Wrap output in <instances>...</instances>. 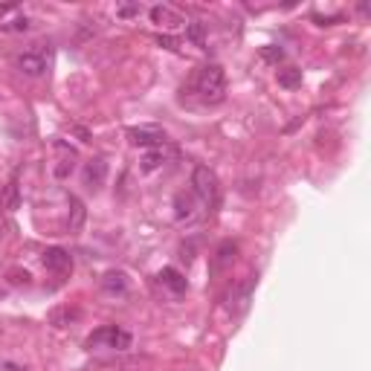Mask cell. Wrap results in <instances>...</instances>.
Masks as SVG:
<instances>
[{
    "label": "cell",
    "instance_id": "d6986e66",
    "mask_svg": "<svg viewBox=\"0 0 371 371\" xmlns=\"http://www.w3.org/2000/svg\"><path fill=\"white\" fill-rule=\"evenodd\" d=\"M67 201H70V215H73V218H70V229H79V227L84 224V203L79 201L76 194H70Z\"/></svg>",
    "mask_w": 371,
    "mask_h": 371
},
{
    "label": "cell",
    "instance_id": "ffe728a7",
    "mask_svg": "<svg viewBox=\"0 0 371 371\" xmlns=\"http://www.w3.org/2000/svg\"><path fill=\"white\" fill-rule=\"evenodd\" d=\"M186 38H189L194 46H206V27H203L201 20L186 23Z\"/></svg>",
    "mask_w": 371,
    "mask_h": 371
},
{
    "label": "cell",
    "instance_id": "8fae6325",
    "mask_svg": "<svg viewBox=\"0 0 371 371\" xmlns=\"http://www.w3.org/2000/svg\"><path fill=\"white\" fill-rule=\"evenodd\" d=\"M41 261H44V267L49 270V273H56V276H64L73 270V258H70L67 250H61V246H49Z\"/></svg>",
    "mask_w": 371,
    "mask_h": 371
},
{
    "label": "cell",
    "instance_id": "ba28073f",
    "mask_svg": "<svg viewBox=\"0 0 371 371\" xmlns=\"http://www.w3.org/2000/svg\"><path fill=\"white\" fill-rule=\"evenodd\" d=\"M56 154H58V160L53 165V175H56V180H67L73 175V168H76L79 154H76V148L67 145L64 139H56Z\"/></svg>",
    "mask_w": 371,
    "mask_h": 371
},
{
    "label": "cell",
    "instance_id": "44dd1931",
    "mask_svg": "<svg viewBox=\"0 0 371 371\" xmlns=\"http://www.w3.org/2000/svg\"><path fill=\"white\" fill-rule=\"evenodd\" d=\"M142 12H145V9H142L139 4H119V6L113 9L116 18H125V20H128V18H139Z\"/></svg>",
    "mask_w": 371,
    "mask_h": 371
},
{
    "label": "cell",
    "instance_id": "e0dca14e",
    "mask_svg": "<svg viewBox=\"0 0 371 371\" xmlns=\"http://www.w3.org/2000/svg\"><path fill=\"white\" fill-rule=\"evenodd\" d=\"M27 30H32V18L30 15H15V18H9V20H0V32H27Z\"/></svg>",
    "mask_w": 371,
    "mask_h": 371
},
{
    "label": "cell",
    "instance_id": "5bb4252c",
    "mask_svg": "<svg viewBox=\"0 0 371 371\" xmlns=\"http://www.w3.org/2000/svg\"><path fill=\"white\" fill-rule=\"evenodd\" d=\"M160 284L165 287V290H171V296H183L186 290H189V282H186V276L183 273H177L175 267H165V270H160Z\"/></svg>",
    "mask_w": 371,
    "mask_h": 371
},
{
    "label": "cell",
    "instance_id": "7c38bea8",
    "mask_svg": "<svg viewBox=\"0 0 371 371\" xmlns=\"http://www.w3.org/2000/svg\"><path fill=\"white\" fill-rule=\"evenodd\" d=\"M171 157H175V151H171V148H165V145L148 148V151L139 157V171H142V175H151V171L163 168L165 160H171Z\"/></svg>",
    "mask_w": 371,
    "mask_h": 371
},
{
    "label": "cell",
    "instance_id": "9a60e30c",
    "mask_svg": "<svg viewBox=\"0 0 371 371\" xmlns=\"http://www.w3.org/2000/svg\"><path fill=\"white\" fill-rule=\"evenodd\" d=\"M102 290L111 296H125L128 293V276L122 270H108L102 276Z\"/></svg>",
    "mask_w": 371,
    "mask_h": 371
},
{
    "label": "cell",
    "instance_id": "2e32d148",
    "mask_svg": "<svg viewBox=\"0 0 371 371\" xmlns=\"http://www.w3.org/2000/svg\"><path fill=\"white\" fill-rule=\"evenodd\" d=\"M0 206H4L6 212H15L20 206V183H18V177H12L6 183V191H4V197H0Z\"/></svg>",
    "mask_w": 371,
    "mask_h": 371
},
{
    "label": "cell",
    "instance_id": "ac0fdd59",
    "mask_svg": "<svg viewBox=\"0 0 371 371\" xmlns=\"http://www.w3.org/2000/svg\"><path fill=\"white\" fill-rule=\"evenodd\" d=\"M279 84H282L284 90L302 87V70H299V67H284V70H279Z\"/></svg>",
    "mask_w": 371,
    "mask_h": 371
},
{
    "label": "cell",
    "instance_id": "4fadbf2b",
    "mask_svg": "<svg viewBox=\"0 0 371 371\" xmlns=\"http://www.w3.org/2000/svg\"><path fill=\"white\" fill-rule=\"evenodd\" d=\"M235 256H238V244L235 241H224L215 250V256H212V273H224V270H229L235 264Z\"/></svg>",
    "mask_w": 371,
    "mask_h": 371
},
{
    "label": "cell",
    "instance_id": "6da1fadb",
    "mask_svg": "<svg viewBox=\"0 0 371 371\" xmlns=\"http://www.w3.org/2000/svg\"><path fill=\"white\" fill-rule=\"evenodd\" d=\"M191 93L197 96L201 105H220L227 99V76H224V67L220 64H203L194 70L191 76Z\"/></svg>",
    "mask_w": 371,
    "mask_h": 371
},
{
    "label": "cell",
    "instance_id": "52a82bcc",
    "mask_svg": "<svg viewBox=\"0 0 371 371\" xmlns=\"http://www.w3.org/2000/svg\"><path fill=\"white\" fill-rule=\"evenodd\" d=\"M128 142L134 148H157V145H165V131L157 128V125H142V128H128Z\"/></svg>",
    "mask_w": 371,
    "mask_h": 371
},
{
    "label": "cell",
    "instance_id": "7a4b0ae2",
    "mask_svg": "<svg viewBox=\"0 0 371 371\" xmlns=\"http://www.w3.org/2000/svg\"><path fill=\"white\" fill-rule=\"evenodd\" d=\"M131 345H134V337L119 325H102L84 339L87 351H128Z\"/></svg>",
    "mask_w": 371,
    "mask_h": 371
},
{
    "label": "cell",
    "instance_id": "3957f363",
    "mask_svg": "<svg viewBox=\"0 0 371 371\" xmlns=\"http://www.w3.org/2000/svg\"><path fill=\"white\" fill-rule=\"evenodd\" d=\"M191 194L197 197V201H201V206H203L206 212L215 209L218 194H220V186H218V175H215L209 165H197V168L191 171Z\"/></svg>",
    "mask_w": 371,
    "mask_h": 371
},
{
    "label": "cell",
    "instance_id": "277c9868",
    "mask_svg": "<svg viewBox=\"0 0 371 371\" xmlns=\"http://www.w3.org/2000/svg\"><path fill=\"white\" fill-rule=\"evenodd\" d=\"M203 206H201V201H197V197L189 191H180L177 197H175V218H177V224H194V220H201L203 218Z\"/></svg>",
    "mask_w": 371,
    "mask_h": 371
},
{
    "label": "cell",
    "instance_id": "8992f818",
    "mask_svg": "<svg viewBox=\"0 0 371 371\" xmlns=\"http://www.w3.org/2000/svg\"><path fill=\"white\" fill-rule=\"evenodd\" d=\"M256 284H258V276H246L229 296V313L232 316H244L246 308H250V299H253V293H256Z\"/></svg>",
    "mask_w": 371,
    "mask_h": 371
},
{
    "label": "cell",
    "instance_id": "603a6c76",
    "mask_svg": "<svg viewBox=\"0 0 371 371\" xmlns=\"http://www.w3.org/2000/svg\"><path fill=\"white\" fill-rule=\"evenodd\" d=\"M157 44L165 49H177V38H171V35H157Z\"/></svg>",
    "mask_w": 371,
    "mask_h": 371
},
{
    "label": "cell",
    "instance_id": "30bf717a",
    "mask_svg": "<svg viewBox=\"0 0 371 371\" xmlns=\"http://www.w3.org/2000/svg\"><path fill=\"white\" fill-rule=\"evenodd\" d=\"M105 180H108V163H105L102 157L87 160L84 168H82V183H84L90 191H99V189L105 186Z\"/></svg>",
    "mask_w": 371,
    "mask_h": 371
},
{
    "label": "cell",
    "instance_id": "7402d4cb",
    "mask_svg": "<svg viewBox=\"0 0 371 371\" xmlns=\"http://www.w3.org/2000/svg\"><path fill=\"white\" fill-rule=\"evenodd\" d=\"M261 58L264 61H270V64H279V61H284V49L282 46H261Z\"/></svg>",
    "mask_w": 371,
    "mask_h": 371
},
{
    "label": "cell",
    "instance_id": "5b68a950",
    "mask_svg": "<svg viewBox=\"0 0 371 371\" xmlns=\"http://www.w3.org/2000/svg\"><path fill=\"white\" fill-rule=\"evenodd\" d=\"M145 15H148V20H151L154 27H160V30H165V32H175V30H180L183 23H186L183 15H180L177 9H171V6H165V4L148 6Z\"/></svg>",
    "mask_w": 371,
    "mask_h": 371
},
{
    "label": "cell",
    "instance_id": "9c48e42d",
    "mask_svg": "<svg viewBox=\"0 0 371 371\" xmlns=\"http://www.w3.org/2000/svg\"><path fill=\"white\" fill-rule=\"evenodd\" d=\"M46 56L41 53V49H30V53H20L18 58H15V67L23 73V76H30V79H38V76H44L46 73Z\"/></svg>",
    "mask_w": 371,
    "mask_h": 371
}]
</instances>
